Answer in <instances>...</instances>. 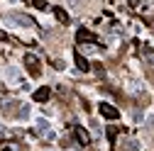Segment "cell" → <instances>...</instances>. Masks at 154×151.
Listing matches in <instances>:
<instances>
[{
	"instance_id": "12",
	"label": "cell",
	"mask_w": 154,
	"mask_h": 151,
	"mask_svg": "<svg viewBox=\"0 0 154 151\" xmlns=\"http://www.w3.org/2000/svg\"><path fill=\"white\" fill-rule=\"evenodd\" d=\"M27 115H29V105H22L17 110V117H27Z\"/></svg>"
},
{
	"instance_id": "4",
	"label": "cell",
	"mask_w": 154,
	"mask_h": 151,
	"mask_svg": "<svg viewBox=\"0 0 154 151\" xmlns=\"http://www.w3.org/2000/svg\"><path fill=\"white\" fill-rule=\"evenodd\" d=\"M76 141L86 146V144L91 141V137H88V132H86V129H81V127H76Z\"/></svg>"
},
{
	"instance_id": "10",
	"label": "cell",
	"mask_w": 154,
	"mask_h": 151,
	"mask_svg": "<svg viewBox=\"0 0 154 151\" xmlns=\"http://www.w3.org/2000/svg\"><path fill=\"white\" fill-rule=\"evenodd\" d=\"M8 78H10V81H17V78H20V68H17V66H10V68H8Z\"/></svg>"
},
{
	"instance_id": "14",
	"label": "cell",
	"mask_w": 154,
	"mask_h": 151,
	"mask_svg": "<svg viewBox=\"0 0 154 151\" xmlns=\"http://www.w3.org/2000/svg\"><path fill=\"white\" fill-rule=\"evenodd\" d=\"M8 134H10V129H8V127H5V124H0V139H5V137H8Z\"/></svg>"
},
{
	"instance_id": "13",
	"label": "cell",
	"mask_w": 154,
	"mask_h": 151,
	"mask_svg": "<svg viewBox=\"0 0 154 151\" xmlns=\"http://www.w3.org/2000/svg\"><path fill=\"white\" fill-rule=\"evenodd\" d=\"M32 3H34L37 10H47V3H44V0H32Z\"/></svg>"
},
{
	"instance_id": "1",
	"label": "cell",
	"mask_w": 154,
	"mask_h": 151,
	"mask_svg": "<svg viewBox=\"0 0 154 151\" xmlns=\"http://www.w3.org/2000/svg\"><path fill=\"white\" fill-rule=\"evenodd\" d=\"M5 22H12V25H20V27H34V20L27 15H20V12H10L5 15Z\"/></svg>"
},
{
	"instance_id": "8",
	"label": "cell",
	"mask_w": 154,
	"mask_h": 151,
	"mask_svg": "<svg viewBox=\"0 0 154 151\" xmlns=\"http://www.w3.org/2000/svg\"><path fill=\"white\" fill-rule=\"evenodd\" d=\"M54 15H56V20L59 22H64V25H69V15L61 10V7H54Z\"/></svg>"
},
{
	"instance_id": "15",
	"label": "cell",
	"mask_w": 154,
	"mask_h": 151,
	"mask_svg": "<svg viewBox=\"0 0 154 151\" xmlns=\"http://www.w3.org/2000/svg\"><path fill=\"white\" fill-rule=\"evenodd\" d=\"M115 134H118V132H115V129L110 127V129H108V139H110V141H115Z\"/></svg>"
},
{
	"instance_id": "17",
	"label": "cell",
	"mask_w": 154,
	"mask_h": 151,
	"mask_svg": "<svg viewBox=\"0 0 154 151\" xmlns=\"http://www.w3.org/2000/svg\"><path fill=\"white\" fill-rule=\"evenodd\" d=\"M5 151H10V149H5Z\"/></svg>"
},
{
	"instance_id": "16",
	"label": "cell",
	"mask_w": 154,
	"mask_h": 151,
	"mask_svg": "<svg viewBox=\"0 0 154 151\" xmlns=\"http://www.w3.org/2000/svg\"><path fill=\"white\" fill-rule=\"evenodd\" d=\"M71 3H76V0H71Z\"/></svg>"
},
{
	"instance_id": "2",
	"label": "cell",
	"mask_w": 154,
	"mask_h": 151,
	"mask_svg": "<svg viewBox=\"0 0 154 151\" xmlns=\"http://www.w3.org/2000/svg\"><path fill=\"white\" fill-rule=\"evenodd\" d=\"M37 134H39V137H44V139H54V129H51V124H49V120H37Z\"/></svg>"
},
{
	"instance_id": "9",
	"label": "cell",
	"mask_w": 154,
	"mask_h": 151,
	"mask_svg": "<svg viewBox=\"0 0 154 151\" xmlns=\"http://www.w3.org/2000/svg\"><path fill=\"white\" fill-rule=\"evenodd\" d=\"M76 37H79V42H93V34H91L88 29H79Z\"/></svg>"
},
{
	"instance_id": "5",
	"label": "cell",
	"mask_w": 154,
	"mask_h": 151,
	"mask_svg": "<svg viewBox=\"0 0 154 151\" xmlns=\"http://www.w3.org/2000/svg\"><path fill=\"white\" fill-rule=\"evenodd\" d=\"M49 95H51L49 88H39V90L34 93V100H37V102H44V100H49Z\"/></svg>"
},
{
	"instance_id": "6",
	"label": "cell",
	"mask_w": 154,
	"mask_h": 151,
	"mask_svg": "<svg viewBox=\"0 0 154 151\" xmlns=\"http://www.w3.org/2000/svg\"><path fill=\"white\" fill-rule=\"evenodd\" d=\"M25 64H27V68H29L32 73H37V56H34V54H27V56H25Z\"/></svg>"
},
{
	"instance_id": "3",
	"label": "cell",
	"mask_w": 154,
	"mask_h": 151,
	"mask_svg": "<svg viewBox=\"0 0 154 151\" xmlns=\"http://www.w3.org/2000/svg\"><path fill=\"white\" fill-rule=\"evenodd\" d=\"M100 115H103L105 120H118V115H120V112L115 110L112 105H108V102H103V105H100Z\"/></svg>"
},
{
	"instance_id": "7",
	"label": "cell",
	"mask_w": 154,
	"mask_h": 151,
	"mask_svg": "<svg viewBox=\"0 0 154 151\" xmlns=\"http://www.w3.org/2000/svg\"><path fill=\"white\" fill-rule=\"evenodd\" d=\"M76 66H79V71H83V73H86V71L91 68V66H88V61L83 59V56H81V54H76Z\"/></svg>"
},
{
	"instance_id": "11",
	"label": "cell",
	"mask_w": 154,
	"mask_h": 151,
	"mask_svg": "<svg viewBox=\"0 0 154 151\" xmlns=\"http://www.w3.org/2000/svg\"><path fill=\"white\" fill-rule=\"evenodd\" d=\"M125 151H140V144L134 141V139H130V141H127V146H125Z\"/></svg>"
}]
</instances>
